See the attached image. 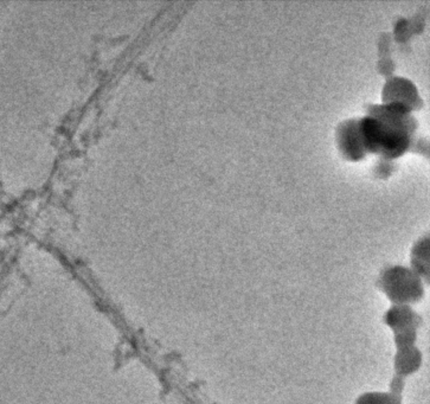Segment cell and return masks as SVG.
<instances>
[{"instance_id":"obj_1","label":"cell","mask_w":430,"mask_h":404,"mask_svg":"<svg viewBox=\"0 0 430 404\" xmlns=\"http://www.w3.org/2000/svg\"><path fill=\"white\" fill-rule=\"evenodd\" d=\"M351 125L344 126L340 135V145L343 146V149L349 154L350 158L357 159L363 156V153L365 152V149L363 147L359 130H358L357 125H354V121H351Z\"/></svg>"}]
</instances>
